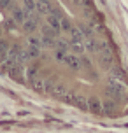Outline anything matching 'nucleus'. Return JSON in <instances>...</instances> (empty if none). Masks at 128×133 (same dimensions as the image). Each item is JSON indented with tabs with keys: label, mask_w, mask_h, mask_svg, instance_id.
Returning a JSON list of instances; mask_svg holds the SVG:
<instances>
[{
	"label": "nucleus",
	"mask_w": 128,
	"mask_h": 133,
	"mask_svg": "<svg viewBox=\"0 0 128 133\" xmlns=\"http://www.w3.org/2000/svg\"><path fill=\"white\" fill-rule=\"evenodd\" d=\"M0 74L88 112L128 109V68L93 0H0Z\"/></svg>",
	"instance_id": "f257e3e1"
}]
</instances>
